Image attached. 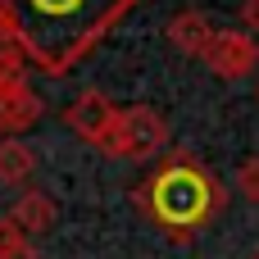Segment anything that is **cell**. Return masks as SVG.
<instances>
[{
    "label": "cell",
    "instance_id": "1",
    "mask_svg": "<svg viewBox=\"0 0 259 259\" xmlns=\"http://www.w3.org/2000/svg\"><path fill=\"white\" fill-rule=\"evenodd\" d=\"M137 0H0V36L46 77L77 68Z\"/></svg>",
    "mask_w": 259,
    "mask_h": 259
},
{
    "label": "cell",
    "instance_id": "2",
    "mask_svg": "<svg viewBox=\"0 0 259 259\" xmlns=\"http://www.w3.org/2000/svg\"><path fill=\"white\" fill-rule=\"evenodd\" d=\"M132 200H137L141 214H146L150 223H159L164 232L191 237L196 228H205V223L223 209V187H219V178H214L200 159H191L187 150H178V155H168L164 164H155V168L137 182Z\"/></svg>",
    "mask_w": 259,
    "mask_h": 259
},
{
    "label": "cell",
    "instance_id": "3",
    "mask_svg": "<svg viewBox=\"0 0 259 259\" xmlns=\"http://www.w3.org/2000/svg\"><path fill=\"white\" fill-rule=\"evenodd\" d=\"M164 146H168V118L150 105H127V109H118V123H114V132L100 150L114 155V159L141 164V159H155Z\"/></svg>",
    "mask_w": 259,
    "mask_h": 259
},
{
    "label": "cell",
    "instance_id": "4",
    "mask_svg": "<svg viewBox=\"0 0 259 259\" xmlns=\"http://www.w3.org/2000/svg\"><path fill=\"white\" fill-rule=\"evenodd\" d=\"M205 64H209V73H219L228 82H241L259 68V41L241 27H219L209 50H205Z\"/></svg>",
    "mask_w": 259,
    "mask_h": 259
},
{
    "label": "cell",
    "instance_id": "5",
    "mask_svg": "<svg viewBox=\"0 0 259 259\" xmlns=\"http://www.w3.org/2000/svg\"><path fill=\"white\" fill-rule=\"evenodd\" d=\"M64 123L87 141V146H105L109 141V132H114V123H118V105L105 96V91H96V87H87V91H77L73 96V105L64 109Z\"/></svg>",
    "mask_w": 259,
    "mask_h": 259
},
{
    "label": "cell",
    "instance_id": "6",
    "mask_svg": "<svg viewBox=\"0 0 259 259\" xmlns=\"http://www.w3.org/2000/svg\"><path fill=\"white\" fill-rule=\"evenodd\" d=\"M46 114V100L32 91V82H0V137H18L27 132L36 118Z\"/></svg>",
    "mask_w": 259,
    "mask_h": 259
},
{
    "label": "cell",
    "instance_id": "7",
    "mask_svg": "<svg viewBox=\"0 0 259 259\" xmlns=\"http://www.w3.org/2000/svg\"><path fill=\"white\" fill-rule=\"evenodd\" d=\"M214 32H219V27H214L209 14H200V9H178V14L168 18V27H164V36H168L182 55H196V59H205Z\"/></svg>",
    "mask_w": 259,
    "mask_h": 259
},
{
    "label": "cell",
    "instance_id": "8",
    "mask_svg": "<svg viewBox=\"0 0 259 259\" xmlns=\"http://www.w3.org/2000/svg\"><path fill=\"white\" fill-rule=\"evenodd\" d=\"M9 219H14L27 237H36V232H50V228H55L59 209H55L50 191H41V187H23V191L14 196V205H9Z\"/></svg>",
    "mask_w": 259,
    "mask_h": 259
},
{
    "label": "cell",
    "instance_id": "9",
    "mask_svg": "<svg viewBox=\"0 0 259 259\" xmlns=\"http://www.w3.org/2000/svg\"><path fill=\"white\" fill-rule=\"evenodd\" d=\"M36 173V155L23 137H0V187L23 191Z\"/></svg>",
    "mask_w": 259,
    "mask_h": 259
},
{
    "label": "cell",
    "instance_id": "10",
    "mask_svg": "<svg viewBox=\"0 0 259 259\" xmlns=\"http://www.w3.org/2000/svg\"><path fill=\"white\" fill-rule=\"evenodd\" d=\"M27 55H23V46H14V41H5L0 36V82H23L27 77Z\"/></svg>",
    "mask_w": 259,
    "mask_h": 259
},
{
    "label": "cell",
    "instance_id": "11",
    "mask_svg": "<svg viewBox=\"0 0 259 259\" xmlns=\"http://www.w3.org/2000/svg\"><path fill=\"white\" fill-rule=\"evenodd\" d=\"M23 241H27V232H23V228H18V223H14L9 214H0V255H9V250H18Z\"/></svg>",
    "mask_w": 259,
    "mask_h": 259
},
{
    "label": "cell",
    "instance_id": "12",
    "mask_svg": "<svg viewBox=\"0 0 259 259\" xmlns=\"http://www.w3.org/2000/svg\"><path fill=\"white\" fill-rule=\"evenodd\" d=\"M237 187H241V196H246V200H255V205H259V159H246V164H241Z\"/></svg>",
    "mask_w": 259,
    "mask_h": 259
},
{
    "label": "cell",
    "instance_id": "13",
    "mask_svg": "<svg viewBox=\"0 0 259 259\" xmlns=\"http://www.w3.org/2000/svg\"><path fill=\"white\" fill-rule=\"evenodd\" d=\"M241 23L250 32H259V0H241Z\"/></svg>",
    "mask_w": 259,
    "mask_h": 259
},
{
    "label": "cell",
    "instance_id": "14",
    "mask_svg": "<svg viewBox=\"0 0 259 259\" xmlns=\"http://www.w3.org/2000/svg\"><path fill=\"white\" fill-rule=\"evenodd\" d=\"M0 259H46V255H41V250H36L32 241H23L18 250H9V255H0Z\"/></svg>",
    "mask_w": 259,
    "mask_h": 259
},
{
    "label": "cell",
    "instance_id": "15",
    "mask_svg": "<svg viewBox=\"0 0 259 259\" xmlns=\"http://www.w3.org/2000/svg\"><path fill=\"white\" fill-rule=\"evenodd\" d=\"M250 259H259V250H255V255H250Z\"/></svg>",
    "mask_w": 259,
    "mask_h": 259
}]
</instances>
